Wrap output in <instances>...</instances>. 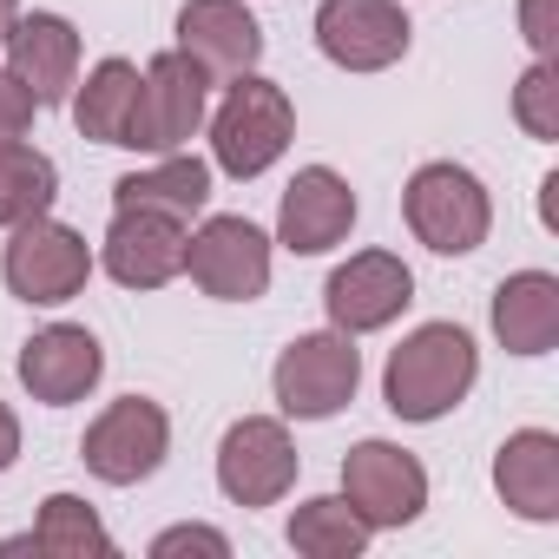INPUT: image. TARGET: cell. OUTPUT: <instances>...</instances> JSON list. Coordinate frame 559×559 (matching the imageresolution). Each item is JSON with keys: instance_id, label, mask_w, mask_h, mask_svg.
<instances>
[{"instance_id": "6da1fadb", "label": "cell", "mask_w": 559, "mask_h": 559, "mask_svg": "<svg viewBox=\"0 0 559 559\" xmlns=\"http://www.w3.org/2000/svg\"><path fill=\"white\" fill-rule=\"evenodd\" d=\"M474 382H480V343L461 323H421L382 362V402L408 428L448 421L474 395Z\"/></svg>"}, {"instance_id": "7a4b0ae2", "label": "cell", "mask_w": 559, "mask_h": 559, "mask_svg": "<svg viewBox=\"0 0 559 559\" xmlns=\"http://www.w3.org/2000/svg\"><path fill=\"white\" fill-rule=\"evenodd\" d=\"M204 139H211V171L250 185V178L284 165V152L297 139V99L276 86L270 73L250 67V73L224 80V93H211Z\"/></svg>"}, {"instance_id": "3957f363", "label": "cell", "mask_w": 559, "mask_h": 559, "mask_svg": "<svg viewBox=\"0 0 559 559\" xmlns=\"http://www.w3.org/2000/svg\"><path fill=\"white\" fill-rule=\"evenodd\" d=\"M402 224L435 257H474L493 230V191L461 158H428L402 185Z\"/></svg>"}, {"instance_id": "277c9868", "label": "cell", "mask_w": 559, "mask_h": 559, "mask_svg": "<svg viewBox=\"0 0 559 559\" xmlns=\"http://www.w3.org/2000/svg\"><path fill=\"white\" fill-rule=\"evenodd\" d=\"M93 270H99V250L86 243V230L60 224L53 211L14 224L8 243H0V284L27 310H67L93 284Z\"/></svg>"}, {"instance_id": "5b68a950", "label": "cell", "mask_w": 559, "mask_h": 559, "mask_svg": "<svg viewBox=\"0 0 559 559\" xmlns=\"http://www.w3.org/2000/svg\"><path fill=\"white\" fill-rule=\"evenodd\" d=\"M211 93H217V80H211L191 53H178V47L152 53V60L139 67V99H132L126 152H145V158L185 152V145L204 132V119H211Z\"/></svg>"}, {"instance_id": "8992f818", "label": "cell", "mask_w": 559, "mask_h": 559, "mask_svg": "<svg viewBox=\"0 0 559 559\" xmlns=\"http://www.w3.org/2000/svg\"><path fill=\"white\" fill-rule=\"evenodd\" d=\"M362 389V349L343 330H304L270 369V395L284 421H336Z\"/></svg>"}, {"instance_id": "52a82bcc", "label": "cell", "mask_w": 559, "mask_h": 559, "mask_svg": "<svg viewBox=\"0 0 559 559\" xmlns=\"http://www.w3.org/2000/svg\"><path fill=\"white\" fill-rule=\"evenodd\" d=\"M276 270V237L243 211H204L185 237V276L211 304H257Z\"/></svg>"}, {"instance_id": "ba28073f", "label": "cell", "mask_w": 559, "mask_h": 559, "mask_svg": "<svg viewBox=\"0 0 559 559\" xmlns=\"http://www.w3.org/2000/svg\"><path fill=\"white\" fill-rule=\"evenodd\" d=\"M304 474V454H297V435L284 415H237L217 441V493L243 513L257 507H276L290 500Z\"/></svg>"}, {"instance_id": "9c48e42d", "label": "cell", "mask_w": 559, "mask_h": 559, "mask_svg": "<svg viewBox=\"0 0 559 559\" xmlns=\"http://www.w3.org/2000/svg\"><path fill=\"white\" fill-rule=\"evenodd\" d=\"M165 454H171V415H165V402H152V395H119V402H106V408L86 421V435H80V461H86V474L106 480V487H139V480H152V474L165 467Z\"/></svg>"}, {"instance_id": "30bf717a", "label": "cell", "mask_w": 559, "mask_h": 559, "mask_svg": "<svg viewBox=\"0 0 559 559\" xmlns=\"http://www.w3.org/2000/svg\"><path fill=\"white\" fill-rule=\"evenodd\" d=\"M336 493L369 520V533H402L428 513V467L402 441L369 435L343 454V487Z\"/></svg>"}, {"instance_id": "8fae6325", "label": "cell", "mask_w": 559, "mask_h": 559, "mask_svg": "<svg viewBox=\"0 0 559 559\" xmlns=\"http://www.w3.org/2000/svg\"><path fill=\"white\" fill-rule=\"evenodd\" d=\"M310 34H317V53L336 73H389L415 47L402 0H317Z\"/></svg>"}, {"instance_id": "7c38bea8", "label": "cell", "mask_w": 559, "mask_h": 559, "mask_svg": "<svg viewBox=\"0 0 559 559\" xmlns=\"http://www.w3.org/2000/svg\"><path fill=\"white\" fill-rule=\"evenodd\" d=\"M408 304H415V270L395 250H349L323 284V317L343 336H376L402 323Z\"/></svg>"}, {"instance_id": "4fadbf2b", "label": "cell", "mask_w": 559, "mask_h": 559, "mask_svg": "<svg viewBox=\"0 0 559 559\" xmlns=\"http://www.w3.org/2000/svg\"><path fill=\"white\" fill-rule=\"evenodd\" d=\"M185 237H191L185 217L126 204V211H112V224H106V237L93 250H99V270L112 276L119 290L145 297V290H165V284L185 276Z\"/></svg>"}, {"instance_id": "5bb4252c", "label": "cell", "mask_w": 559, "mask_h": 559, "mask_svg": "<svg viewBox=\"0 0 559 559\" xmlns=\"http://www.w3.org/2000/svg\"><path fill=\"white\" fill-rule=\"evenodd\" d=\"M362 204H356V185L336 171V165H304L284 198H276V250L290 257H330L336 243H349Z\"/></svg>"}, {"instance_id": "9a60e30c", "label": "cell", "mask_w": 559, "mask_h": 559, "mask_svg": "<svg viewBox=\"0 0 559 559\" xmlns=\"http://www.w3.org/2000/svg\"><path fill=\"white\" fill-rule=\"evenodd\" d=\"M14 376L40 408H73L106 382V343L86 323H47L21 343Z\"/></svg>"}, {"instance_id": "2e32d148", "label": "cell", "mask_w": 559, "mask_h": 559, "mask_svg": "<svg viewBox=\"0 0 559 559\" xmlns=\"http://www.w3.org/2000/svg\"><path fill=\"white\" fill-rule=\"evenodd\" d=\"M8 73L34 93V106L47 112V106H67V93H73V80H80V60H86V40H80V27L67 21V14H47V8H34V14H21L14 21V34H8Z\"/></svg>"}, {"instance_id": "e0dca14e", "label": "cell", "mask_w": 559, "mask_h": 559, "mask_svg": "<svg viewBox=\"0 0 559 559\" xmlns=\"http://www.w3.org/2000/svg\"><path fill=\"white\" fill-rule=\"evenodd\" d=\"M178 53H191L211 80H237L250 67H263V27L243 0H185L178 27H171Z\"/></svg>"}, {"instance_id": "ac0fdd59", "label": "cell", "mask_w": 559, "mask_h": 559, "mask_svg": "<svg viewBox=\"0 0 559 559\" xmlns=\"http://www.w3.org/2000/svg\"><path fill=\"white\" fill-rule=\"evenodd\" d=\"M493 493L507 513L552 526L559 520V435L552 428H513L493 448Z\"/></svg>"}, {"instance_id": "d6986e66", "label": "cell", "mask_w": 559, "mask_h": 559, "mask_svg": "<svg viewBox=\"0 0 559 559\" xmlns=\"http://www.w3.org/2000/svg\"><path fill=\"white\" fill-rule=\"evenodd\" d=\"M487 323H493V343L507 356H552L559 349V276L552 270H513L493 284V304H487Z\"/></svg>"}, {"instance_id": "ffe728a7", "label": "cell", "mask_w": 559, "mask_h": 559, "mask_svg": "<svg viewBox=\"0 0 559 559\" xmlns=\"http://www.w3.org/2000/svg\"><path fill=\"white\" fill-rule=\"evenodd\" d=\"M211 185H217V171H211V158H198L191 145H185V152H158L152 165H139V171H126V178L112 185V211L145 204V211H171V217L198 224V217L211 211Z\"/></svg>"}, {"instance_id": "44dd1931", "label": "cell", "mask_w": 559, "mask_h": 559, "mask_svg": "<svg viewBox=\"0 0 559 559\" xmlns=\"http://www.w3.org/2000/svg\"><path fill=\"white\" fill-rule=\"evenodd\" d=\"M132 99H139V67H132L126 53H106V60H93V67L73 80L67 112H73L80 139H93V145H119V152H126Z\"/></svg>"}, {"instance_id": "7402d4cb", "label": "cell", "mask_w": 559, "mask_h": 559, "mask_svg": "<svg viewBox=\"0 0 559 559\" xmlns=\"http://www.w3.org/2000/svg\"><path fill=\"white\" fill-rule=\"evenodd\" d=\"M27 546H34L40 559H112V552H119L112 533H106V520H99V507H93L86 493H47L34 533H27Z\"/></svg>"}, {"instance_id": "603a6c76", "label": "cell", "mask_w": 559, "mask_h": 559, "mask_svg": "<svg viewBox=\"0 0 559 559\" xmlns=\"http://www.w3.org/2000/svg\"><path fill=\"white\" fill-rule=\"evenodd\" d=\"M290 546L304 552V559H362L369 552V520L343 500V493H310V500H297V513H290Z\"/></svg>"}, {"instance_id": "cb8c5ba5", "label": "cell", "mask_w": 559, "mask_h": 559, "mask_svg": "<svg viewBox=\"0 0 559 559\" xmlns=\"http://www.w3.org/2000/svg\"><path fill=\"white\" fill-rule=\"evenodd\" d=\"M53 204H60V165L34 139H8L0 145V230L47 217Z\"/></svg>"}, {"instance_id": "d4e9b609", "label": "cell", "mask_w": 559, "mask_h": 559, "mask_svg": "<svg viewBox=\"0 0 559 559\" xmlns=\"http://www.w3.org/2000/svg\"><path fill=\"white\" fill-rule=\"evenodd\" d=\"M513 126L533 145H552L559 139V60H533L513 80Z\"/></svg>"}, {"instance_id": "484cf974", "label": "cell", "mask_w": 559, "mask_h": 559, "mask_svg": "<svg viewBox=\"0 0 559 559\" xmlns=\"http://www.w3.org/2000/svg\"><path fill=\"white\" fill-rule=\"evenodd\" d=\"M152 559H230V533H217V526H204V520H178V526H165V533H152V546H145Z\"/></svg>"}, {"instance_id": "4316f807", "label": "cell", "mask_w": 559, "mask_h": 559, "mask_svg": "<svg viewBox=\"0 0 559 559\" xmlns=\"http://www.w3.org/2000/svg\"><path fill=\"white\" fill-rule=\"evenodd\" d=\"M520 40L533 60H559V0H520Z\"/></svg>"}, {"instance_id": "83f0119b", "label": "cell", "mask_w": 559, "mask_h": 559, "mask_svg": "<svg viewBox=\"0 0 559 559\" xmlns=\"http://www.w3.org/2000/svg\"><path fill=\"white\" fill-rule=\"evenodd\" d=\"M34 112H40L34 93L8 73V60H0V145H8V139H27V132H34Z\"/></svg>"}, {"instance_id": "f1b7e54d", "label": "cell", "mask_w": 559, "mask_h": 559, "mask_svg": "<svg viewBox=\"0 0 559 559\" xmlns=\"http://www.w3.org/2000/svg\"><path fill=\"white\" fill-rule=\"evenodd\" d=\"M14 461H21V415H14V402H0V474Z\"/></svg>"}, {"instance_id": "f546056e", "label": "cell", "mask_w": 559, "mask_h": 559, "mask_svg": "<svg viewBox=\"0 0 559 559\" xmlns=\"http://www.w3.org/2000/svg\"><path fill=\"white\" fill-rule=\"evenodd\" d=\"M27 8H21V0H0V47H8V34H14V21H21Z\"/></svg>"}]
</instances>
